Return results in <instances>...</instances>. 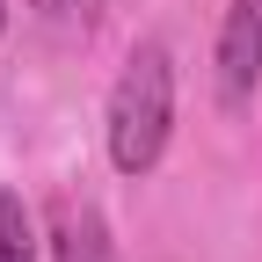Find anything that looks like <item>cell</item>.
<instances>
[{"label": "cell", "mask_w": 262, "mask_h": 262, "mask_svg": "<svg viewBox=\"0 0 262 262\" xmlns=\"http://www.w3.org/2000/svg\"><path fill=\"white\" fill-rule=\"evenodd\" d=\"M168 131H175V58L168 44H131L124 73L110 88V110H102V139H110V168L117 175H153L160 153H168Z\"/></svg>", "instance_id": "obj_1"}, {"label": "cell", "mask_w": 262, "mask_h": 262, "mask_svg": "<svg viewBox=\"0 0 262 262\" xmlns=\"http://www.w3.org/2000/svg\"><path fill=\"white\" fill-rule=\"evenodd\" d=\"M262 80V0H233L219 22V102L241 110Z\"/></svg>", "instance_id": "obj_2"}, {"label": "cell", "mask_w": 262, "mask_h": 262, "mask_svg": "<svg viewBox=\"0 0 262 262\" xmlns=\"http://www.w3.org/2000/svg\"><path fill=\"white\" fill-rule=\"evenodd\" d=\"M51 262H117V241L95 204H80V196L51 204Z\"/></svg>", "instance_id": "obj_3"}, {"label": "cell", "mask_w": 262, "mask_h": 262, "mask_svg": "<svg viewBox=\"0 0 262 262\" xmlns=\"http://www.w3.org/2000/svg\"><path fill=\"white\" fill-rule=\"evenodd\" d=\"M0 262H37V219L15 189H0Z\"/></svg>", "instance_id": "obj_4"}, {"label": "cell", "mask_w": 262, "mask_h": 262, "mask_svg": "<svg viewBox=\"0 0 262 262\" xmlns=\"http://www.w3.org/2000/svg\"><path fill=\"white\" fill-rule=\"evenodd\" d=\"M58 8H66V15H73V22H80V29H88V22H95V15H102V0H58Z\"/></svg>", "instance_id": "obj_5"}, {"label": "cell", "mask_w": 262, "mask_h": 262, "mask_svg": "<svg viewBox=\"0 0 262 262\" xmlns=\"http://www.w3.org/2000/svg\"><path fill=\"white\" fill-rule=\"evenodd\" d=\"M0 29H8V0H0Z\"/></svg>", "instance_id": "obj_6"}]
</instances>
